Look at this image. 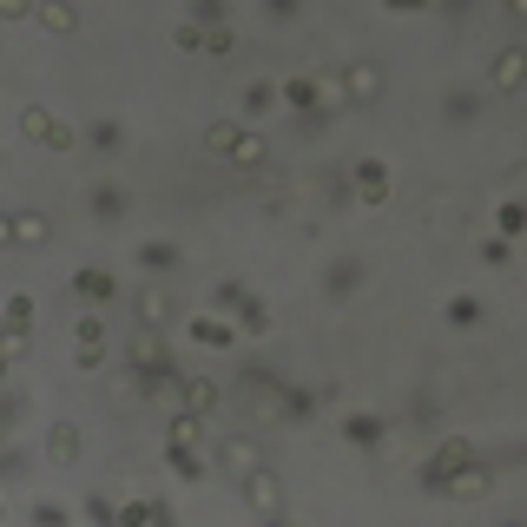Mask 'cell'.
Masks as SVG:
<instances>
[{
  "label": "cell",
  "instance_id": "f35d334b",
  "mask_svg": "<svg viewBox=\"0 0 527 527\" xmlns=\"http://www.w3.org/2000/svg\"><path fill=\"white\" fill-rule=\"evenodd\" d=\"M119 527H152V501H119Z\"/></svg>",
  "mask_w": 527,
  "mask_h": 527
},
{
  "label": "cell",
  "instance_id": "52a82bcc",
  "mask_svg": "<svg viewBox=\"0 0 527 527\" xmlns=\"http://www.w3.org/2000/svg\"><path fill=\"white\" fill-rule=\"evenodd\" d=\"M350 185H356V205H369V211H383L389 192H396V178H389L383 159H356L350 165Z\"/></svg>",
  "mask_w": 527,
  "mask_h": 527
},
{
  "label": "cell",
  "instance_id": "5bb4252c",
  "mask_svg": "<svg viewBox=\"0 0 527 527\" xmlns=\"http://www.w3.org/2000/svg\"><path fill=\"white\" fill-rule=\"evenodd\" d=\"M47 462L53 468L80 462V422H47Z\"/></svg>",
  "mask_w": 527,
  "mask_h": 527
},
{
  "label": "cell",
  "instance_id": "277c9868",
  "mask_svg": "<svg viewBox=\"0 0 527 527\" xmlns=\"http://www.w3.org/2000/svg\"><path fill=\"white\" fill-rule=\"evenodd\" d=\"M211 468L231 475V481H251V475H264V448H257L251 435H218V442H211Z\"/></svg>",
  "mask_w": 527,
  "mask_h": 527
},
{
  "label": "cell",
  "instance_id": "44dd1931",
  "mask_svg": "<svg viewBox=\"0 0 527 527\" xmlns=\"http://www.w3.org/2000/svg\"><path fill=\"white\" fill-rule=\"evenodd\" d=\"M192 336L205 343V350H231V343H238V323H224V317H192Z\"/></svg>",
  "mask_w": 527,
  "mask_h": 527
},
{
  "label": "cell",
  "instance_id": "7a4b0ae2",
  "mask_svg": "<svg viewBox=\"0 0 527 527\" xmlns=\"http://www.w3.org/2000/svg\"><path fill=\"white\" fill-rule=\"evenodd\" d=\"M132 376H139V389H178V383H185V369L172 363V350H165L159 330L132 336Z\"/></svg>",
  "mask_w": 527,
  "mask_h": 527
},
{
  "label": "cell",
  "instance_id": "30bf717a",
  "mask_svg": "<svg viewBox=\"0 0 527 527\" xmlns=\"http://www.w3.org/2000/svg\"><path fill=\"white\" fill-rule=\"evenodd\" d=\"M73 297H80V304H112V297H119V277H112L106 264H80V271H73Z\"/></svg>",
  "mask_w": 527,
  "mask_h": 527
},
{
  "label": "cell",
  "instance_id": "6da1fadb",
  "mask_svg": "<svg viewBox=\"0 0 527 527\" xmlns=\"http://www.w3.org/2000/svg\"><path fill=\"white\" fill-rule=\"evenodd\" d=\"M205 145L218 152V159H231L238 172H257V165L271 159V152H264V132L244 126V119H211V126H205Z\"/></svg>",
  "mask_w": 527,
  "mask_h": 527
},
{
  "label": "cell",
  "instance_id": "b9f144b4",
  "mask_svg": "<svg viewBox=\"0 0 527 527\" xmlns=\"http://www.w3.org/2000/svg\"><path fill=\"white\" fill-rule=\"evenodd\" d=\"M508 20H527V0H508Z\"/></svg>",
  "mask_w": 527,
  "mask_h": 527
},
{
  "label": "cell",
  "instance_id": "e575fe53",
  "mask_svg": "<svg viewBox=\"0 0 527 527\" xmlns=\"http://www.w3.org/2000/svg\"><path fill=\"white\" fill-rule=\"evenodd\" d=\"M481 264H488V271H508V264H514V244L508 238H481Z\"/></svg>",
  "mask_w": 527,
  "mask_h": 527
},
{
  "label": "cell",
  "instance_id": "3957f363",
  "mask_svg": "<svg viewBox=\"0 0 527 527\" xmlns=\"http://www.w3.org/2000/svg\"><path fill=\"white\" fill-rule=\"evenodd\" d=\"M383 93H389V73H383L376 53H356V60L336 66V99H343V106H376Z\"/></svg>",
  "mask_w": 527,
  "mask_h": 527
},
{
  "label": "cell",
  "instance_id": "7bdbcfd3",
  "mask_svg": "<svg viewBox=\"0 0 527 527\" xmlns=\"http://www.w3.org/2000/svg\"><path fill=\"white\" fill-rule=\"evenodd\" d=\"M264 527H297V521H290V514H271V521H264Z\"/></svg>",
  "mask_w": 527,
  "mask_h": 527
},
{
  "label": "cell",
  "instance_id": "7c38bea8",
  "mask_svg": "<svg viewBox=\"0 0 527 527\" xmlns=\"http://www.w3.org/2000/svg\"><path fill=\"white\" fill-rule=\"evenodd\" d=\"M132 264H139L145 277H165V271H178V264H185V251H178L172 238H145L139 251H132Z\"/></svg>",
  "mask_w": 527,
  "mask_h": 527
},
{
  "label": "cell",
  "instance_id": "2e32d148",
  "mask_svg": "<svg viewBox=\"0 0 527 527\" xmlns=\"http://www.w3.org/2000/svg\"><path fill=\"white\" fill-rule=\"evenodd\" d=\"M47 238H53V224L40 211H14L7 218V244H20V251H33V244H47Z\"/></svg>",
  "mask_w": 527,
  "mask_h": 527
},
{
  "label": "cell",
  "instance_id": "4fadbf2b",
  "mask_svg": "<svg viewBox=\"0 0 527 527\" xmlns=\"http://www.w3.org/2000/svg\"><path fill=\"white\" fill-rule=\"evenodd\" d=\"M86 211H93L99 224H119L132 211V198H126V185H112V178H99L93 192H86Z\"/></svg>",
  "mask_w": 527,
  "mask_h": 527
},
{
  "label": "cell",
  "instance_id": "d590c367",
  "mask_svg": "<svg viewBox=\"0 0 527 527\" xmlns=\"http://www.w3.org/2000/svg\"><path fill=\"white\" fill-rule=\"evenodd\" d=\"M277 409H284V422H304L310 409H317V396H310V389H284V402H277Z\"/></svg>",
  "mask_w": 527,
  "mask_h": 527
},
{
  "label": "cell",
  "instance_id": "ba28073f",
  "mask_svg": "<svg viewBox=\"0 0 527 527\" xmlns=\"http://www.w3.org/2000/svg\"><path fill=\"white\" fill-rule=\"evenodd\" d=\"M363 284H369V264H363V257H336L330 271H323V297H330V304H350Z\"/></svg>",
  "mask_w": 527,
  "mask_h": 527
},
{
  "label": "cell",
  "instance_id": "ee69618b",
  "mask_svg": "<svg viewBox=\"0 0 527 527\" xmlns=\"http://www.w3.org/2000/svg\"><path fill=\"white\" fill-rule=\"evenodd\" d=\"M508 527H521V521H508Z\"/></svg>",
  "mask_w": 527,
  "mask_h": 527
},
{
  "label": "cell",
  "instance_id": "d6a6232c",
  "mask_svg": "<svg viewBox=\"0 0 527 527\" xmlns=\"http://www.w3.org/2000/svg\"><path fill=\"white\" fill-rule=\"evenodd\" d=\"M165 317H172V304H165L159 290H139V330H159Z\"/></svg>",
  "mask_w": 527,
  "mask_h": 527
},
{
  "label": "cell",
  "instance_id": "f546056e",
  "mask_svg": "<svg viewBox=\"0 0 527 527\" xmlns=\"http://www.w3.org/2000/svg\"><path fill=\"white\" fill-rule=\"evenodd\" d=\"M0 323H7V336H27V323H33V297H27V290L7 297V317H0Z\"/></svg>",
  "mask_w": 527,
  "mask_h": 527
},
{
  "label": "cell",
  "instance_id": "ac0fdd59",
  "mask_svg": "<svg viewBox=\"0 0 527 527\" xmlns=\"http://www.w3.org/2000/svg\"><path fill=\"white\" fill-rule=\"evenodd\" d=\"M178 402H185V416H211V409H218V383H211V376H185V383H178Z\"/></svg>",
  "mask_w": 527,
  "mask_h": 527
},
{
  "label": "cell",
  "instance_id": "74e56055",
  "mask_svg": "<svg viewBox=\"0 0 527 527\" xmlns=\"http://www.w3.org/2000/svg\"><path fill=\"white\" fill-rule=\"evenodd\" d=\"M172 47H178V53H205V27L178 20V27H172Z\"/></svg>",
  "mask_w": 527,
  "mask_h": 527
},
{
  "label": "cell",
  "instance_id": "8992f818",
  "mask_svg": "<svg viewBox=\"0 0 527 527\" xmlns=\"http://www.w3.org/2000/svg\"><path fill=\"white\" fill-rule=\"evenodd\" d=\"M20 139L47 145V152H73V126H66V119H53L47 106H20Z\"/></svg>",
  "mask_w": 527,
  "mask_h": 527
},
{
  "label": "cell",
  "instance_id": "603a6c76",
  "mask_svg": "<svg viewBox=\"0 0 527 527\" xmlns=\"http://www.w3.org/2000/svg\"><path fill=\"white\" fill-rule=\"evenodd\" d=\"M442 317L455 323V330H475V323L488 317V310H481V297H468V290H455V297H448V304H442Z\"/></svg>",
  "mask_w": 527,
  "mask_h": 527
},
{
  "label": "cell",
  "instance_id": "ab89813d",
  "mask_svg": "<svg viewBox=\"0 0 527 527\" xmlns=\"http://www.w3.org/2000/svg\"><path fill=\"white\" fill-rule=\"evenodd\" d=\"M231 47H238V33H231V27L205 33V53H211V60H231Z\"/></svg>",
  "mask_w": 527,
  "mask_h": 527
},
{
  "label": "cell",
  "instance_id": "7402d4cb",
  "mask_svg": "<svg viewBox=\"0 0 527 527\" xmlns=\"http://www.w3.org/2000/svg\"><path fill=\"white\" fill-rule=\"evenodd\" d=\"M521 231H527V198H501V205H495V238H521Z\"/></svg>",
  "mask_w": 527,
  "mask_h": 527
},
{
  "label": "cell",
  "instance_id": "1f68e13d",
  "mask_svg": "<svg viewBox=\"0 0 527 527\" xmlns=\"http://www.w3.org/2000/svg\"><path fill=\"white\" fill-rule=\"evenodd\" d=\"M244 297H251V290L238 284V277H224V284H211V317H218V310H231V317H238V304Z\"/></svg>",
  "mask_w": 527,
  "mask_h": 527
},
{
  "label": "cell",
  "instance_id": "9c48e42d",
  "mask_svg": "<svg viewBox=\"0 0 527 527\" xmlns=\"http://www.w3.org/2000/svg\"><path fill=\"white\" fill-rule=\"evenodd\" d=\"M488 86H495V93H521L527 86V47H501L495 60H488Z\"/></svg>",
  "mask_w": 527,
  "mask_h": 527
},
{
  "label": "cell",
  "instance_id": "cb8c5ba5",
  "mask_svg": "<svg viewBox=\"0 0 527 527\" xmlns=\"http://www.w3.org/2000/svg\"><path fill=\"white\" fill-rule=\"evenodd\" d=\"M33 20H40L47 33H73V27H80V7H66V0H47V7H33Z\"/></svg>",
  "mask_w": 527,
  "mask_h": 527
},
{
  "label": "cell",
  "instance_id": "8d00e7d4",
  "mask_svg": "<svg viewBox=\"0 0 527 527\" xmlns=\"http://www.w3.org/2000/svg\"><path fill=\"white\" fill-rule=\"evenodd\" d=\"M86 521H93V527H119V501H106V495H86Z\"/></svg>",
  "mask_w": 527,
  "mask_h": 527
},
{
  "label": "cell",
  "instance_id": "484cf974",
  "mask_svg": "<svg viewBox=\"0 0 527 527\" xmlns=\"http://www.w3.org/2000/svg\"><path fill=\"white\" fill-rule=\"evenodd\" d=\"M343 435H350L356 448H383V422L363 416V409H356V416H343Z\"/></svg>",
  "mask_w": 527,
  "mask_h": 527
},
{
  "label": "cell",
  "instance_id": "e0dca14e",
  "mask_svg": "<svg viewBox=\"0 0 527 527\" xmlns=\"http://www.w3.org/2000/svg\"><path fill=\"white\" fill-rule=\"evenodd\" d=\"M86 145H93L99 159H119V152H126V126H119V119H93V126H86Z\"/></svg>",
  "mask_w": 527,
  "mask_h": 527
},
{
  "label": "cell",
  "instance_id": "d6986e66",
  "mask_svg": "<svg viewBox=\"0 0 527 527\" xmlns=\"http://www.w3.org/2000/svg\"><path fill=\"white\" fill-rule=\"evenodd\" d=\"M80 369H106V317H80Z\"/></svg>",
  "mask_w": 527,
  "mask_h": 527
},
{
  "label": "cell",
  "instance_id": "d4e9b609",
  "mask_svg": "<svg viewBox=\"0 0 527 527\" xmlns=\"http://www.w3.org/2000/svg\"><path fill=\"white\" fill-rule=\"evenodd\" d=\"M475 112H481V99L468 93V86H448V99H442V119H448V126H468Z\"/></svg>",
  "mask_w": 527,
  "mask_h": 527
},
{
  "label": "cell",
  "instance_id": "4316f807",
  "mask_svg": "<svg viewBox=\"0 0 527 527\" xmlns=\"http://www.w3.org/2000/svg\"><path fill=\"white\" fill-rule=\"evenodd\" d=\"M165 462H172V475H185V481H205V455H198V448H178V442H165Z\"/></svg>",
  "mask_w": 527,
  "mask_h": 527
},
{
  "label": "cell",
  "instance_id": "836d02e7",
  "mask_svg": "<svg viewBox=\"0 0 527 527\" xmlns=\"http://www.w3.org/2000/svg\"><path fill=\"white\" fill-rule=\"evenodd\" d=\"M27 521H33V527H73V514H66L60 501H33V508H27Z\"/></svg>",
  "mask_w": 527,
  "mask_h": 527
},
{
  "label": "cell",
  "instance_id": "f1b7e54d",
  "mask_svg": "<svg viewBox=\"0 0 527 527\" xmlns=\"http://www.w3.org/2000/svg\"><path fill=\"white\" fill-rule=\"evenodd\" d=\"M238 330L264 336V330H271V304H264V297H244V304H238Z\"/></svg>",
  "mask_w": 527,
  "mask_h": 527
},
{
  "label": "cell",
  "instance_id": "60d3db41",
  "mask_svg": "<svg viewBox=\"0 0 527 527\" xmlns=\"http://www.w3.org/2000/svg\"><path fill=\"white\" fill-rule=\"evenodd\" d=\"M152 527H178V508H172V501H152Z\"/></svg>",
  "mask_w": 527,
  "mask_h": 527
},
{
  "label": "cell",
  "instance_id": "5b68a950",
  "mask_svg": "<svg viewBox=\"0 0 527 527\" xmlns=\"http://www.w3.org/2000/svg\"><path fill=\"white\" fill-rule=\"evenodd\" d=\"M462 468H475V448H468V442H442L429 462H422V488H429V495H442Z\"/></svg>",
  "mask_w": 527,
  "mask_h": 527
},
{
  "label": "cell",
  "instance_id": "9a60e30c",
  "mask_svg": "<svg viewBox=\"0 0 527 527\" xmlns=\"http://www.w3.org/2000/svg\"><path fill=\"white\" fill-rule=\"evenodd\" d=\"M277 99H284V86H277V80H251V86L238 93V119L251 126V119H264V112L277 106Z\"/></svg>",
  "mask_w": 527,
  "mask_h": 527
},
{
  "label": "cell",
  "instance_id": "83f0119b",
  "mask_svg": "<svg viewBox=\"0 0 527 527\" xmlns=\"http://www.w3.org/2000/svg\"><path fill=\"white\" fill-rule=\"evenodd\" d=\"M192 27H205V33H218V27H231V7H224V0H192Z\"/></svg>",
  "mask_w": 527,
  "mask_h": 527
},
{
  "label": "cell",
  "instance_id": "4dcf8cb0",
  "mask_svg": "<svg viewBox=\"0 0 527 527\" xmlns=\"http://www.w3.org/2000/svg\"><path fill=\"white\" fill-rule=\"evenodd\" d=\"M198 435H205V416H185V409H178V416H172V429H165V442L198 448Z\"/></svg>",
  "mask_w": 527,
  "mask_h": 527
},
{
  "label": "cell",
  "instance_id": "ffe728a7",
  "mask_svg": "<svg viewBox=\"0 0 527 527\" xmlns=\"http://www.w3.org/2000/svg\"><path fill=\"white\" fill-rule=\"evenodd\" d=\"M488 488H495V475H488V468H462V475H455V481H448V488H442V495L448 501H481V495H488Z\"/></svg>",
  "mask_w": 527,
  "mask_h": 527
},
{
  "label": "cell",
  "instance_id": "8fae6325",
  "mask_svg": "<svg viewBox=\"0 0 527 527\" xmlns=\"http://www.w3.org/2000/svg\"><path fill=\"white\" fill-rule=\"evenodd\" d=\"M244 488V501H251V514L257 521H271V514H284V488H277V475L264 468V475H251V481H238Z\"/></svg>",
  "mask_w": 527,
  "mask_h": 527
}]
</instances>
